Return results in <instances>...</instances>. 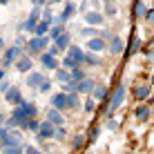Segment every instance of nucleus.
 <instances>
[{
    "label": "nucleus",
    "instance_id": "obj_23",
    "mask_svg": "<svg viewBox=\"0 0 154 154\" xmlns=\"http://www.w3.org/2000/svg\"><path fill=\"white\" fill-rule=\"evenodd\" d=\"M94 96H96L100 103H105V100H107V89H105V87H96V89H94Z\"/></svg>",
    "mask_w": 154,
    "mask_h": 154
},
{
    "label": "nucleus",
    "instance_id": "obj_29",
    "mask_svg": "<svg viewBox=\"0 0 154 154\" xmlns=\"http://www.w3.org/2000/svg\"><path fill=\"white\" fill-rule=\"evenodd\" d=\"M63 65H65V69H74V67H78V63L74 60V58H69V56H67V58H65V63H63Z\"/></svg>",
    "mask_w": 154,
    "mask_h": 154
},
{
    "label": "nucleus",
    "instance_id": "obj_8",
    "mask_svg": "<svg viewBox=\"0 0 154 154\" xmlns=\"http://www.w3.org/2000/svg\"><path fill=\"white\" fill-rule=\"evenodd\" d=\"M87 47H89L92 51H103L107 45H105L103 38H89V40H87Z\"/></svg>",
    "mask_w": 154,
    "mask_h": 154
},
{
    "label": "nucleus",
    "instance_id": "obj_18",
    "mask_svg": "<svg viewBox=\"0 0 154 154\" xmlns=\"http://www.w3.org/2000/svg\"><path fill=\"white\" fill-rule=\"evenodd\" d=\"M134 96L139 100H145L147 96H150V87H145V85H143V87H136L134 89Z\"/></svg>",
    "mask_w": 154,
    "mask_h": 154
},
{
    "label": "nucleus",
    "instance_id": "obj_42",
    "mask_svg": "<svg viewBox=\"0 0 154 154\" xmlns=\"http://www.w3.org/2000/svg\"><path fill=\"white\" fill-rule=\"evenodd\" d=\"M34 2H36V5H40V2H42V0H34Z\"/></svg>",
    "mask_w": 154,
    "mask_h": 154
},
{
    "label": "nucleus",
    "instance_id": "obj_24",
    "mask_svg": "<svg viewBox=\"0 0 154 154\" xmlns=\"http://www.w3.org/2000/svg\"><path fill=\"white\" fill-rule=\"evenodd\" d=\"M56 78H58V81H63V83H69L72 81V74L65 72V69H56Z\"/></svg>",
    "mask_w": 154,
    "mask_h": 154
},
{
    "label": "nucleus",
    "instance_id": "obj_20",
    "mask_svg": "<svg viewBox=\"0 0 154 154\" xmlns=\"http://www.w3.org/2000/svg\"><path fill=\"white\" fill-rule=\"evenodd\" d=\"M56 47H58V49H65V47H69V34H63L60 38H56Z\"/></svg>",
    "mask_w": 154,
    "mask_h": 154
},
{
    "label": "nucleus",
    "instance_id": "obj_2",
    "mask_svg": "<svg viewBox=\"0 0 154 154\" xmlns=\"http://www.w3.org/2000/svg\"><path fill=\"white\" fill-rule=\"evenodd\" d=\"M54 123H51V121H42L40 123V127H38V139L40 141H45V139H51V136H54Z\"/></svg>",
    "mask_w": 154,
    "mask_h": 154
},
{
    "label": "nucleus",
    "instance_id": "obj_45",
    "mask_svg": "<svg viewBox=\"0 0 154 154\" xmlns=\"http://www.w3.org/2000/svg\"><path fill=\"white\" fill-rule=\"evenodd\" d=\"M152 83H154V76H152Z\"/></svg>",
    "mask_w": 154,
    "mask_h": 154
},
{
    "label": "nucleus",
    "instance_id": "obj_32",
    "mask_svg": "<svg viewBox=\"0 0 154 154\" xmlns=\"http://www.w3.org/2000/svg\"><path fill=\"white\" fill-rule=\"evenodd\" d=\"M85 60H89L92 65H98V63H100V58H98V56H92V54H85Z\"/></svg>",
    "mask_w": 154,
    "mask_h": 154
},
{
    "label": "nucleus",
    "instance_id": "obj_43",
    "mask_svg": "<svg viewBox=\"0 0 154 154\" xmlns=\"http://www.w3.org/2000/svg\"><path fill=\"white\" fill-rule=\"evenodd\" d=\"M0 2H9V0H0Z\"/></svg>",
    "mask_w": 154,
    "mask_h": 154
},
{
    "label": "nucleus",
    "instance_id": "obj_26",
    "mask_svg": "<svg viewBox=\"0 0 154 154\" xmlns=\"http://www.w3.org/2000/svg\"><path fill=\"white\" fill-rule=\"evenodd\" d=\"M72 81H83V69L81 67H74L72 69Z\"/></svg>",
    "mask_w": 154,
    "mask_h": 154
},
{
    "label": "nucleus",
    "instance_id": "obj_1",
    "mask_svg": "<svg viewBox=\"0 0 154 154\" xmlns=\"http://www.w3.org/2000/svg\"><path fill=\"white\" fill-rule=\"evenodd\" d=\"M123 98H125V85H119V87H116V92L112 94V100H109V112L119 109V105L123 103Z\"/></svg>",
    "mask_w": 154,
    "mask_h": 154
},
{
    "label": "nucleus",
    "instance_id": "obj_7",
    "mask_svg": "<svg viewBox=\"0 0 154 154\" xmlns=\"http://www.w3.org/2000/svg\"><path fill=\"white\" fill-rule=\"evenodd\" d=\"M85 20H87L89 27H94V25H100V23H103V16H100L98 11H87V14H85Z\"/></svg>",
    "mask_w": 154,
    "mask_h": 154
},
{
    "label": "nucleus",
    "instance_id": "obj_44",
    "mask_svg": "<svg viewBox=\"0 0 154 154\" xmlns=\"http://www.w3.org/2000/svg\"><path fill=\"white\" fill-rule=\"evenodd\" d=\"M54 2H60V0H54Z\"/></svg>",
    "mask_w": 154,
    "mask_h": 154
},
{
    "label": "nucleus",
    "instance_id": "obj_36",
    "mask_svg": "<svg viewBox=\"0 0 154 154\" xmlns=\"http://www.w3.org/2000/svg\"><path fill=\"white\" fill-rule=\"evenodd\" d=\"M94 107H96L94 100H87V103H85V109H87V112H94Z\"/></svg>",
    "mask_w": 154,
    "mask_h": 154
},
{
    "label": "nucleus",
    "instance_id": "obj_10",
    "mask_svg": "<svg viewBox=\"0 0 154 154\" xmlns=\"http://www.w3.org/2000/svg\"><path fill=\"white\" fill-rule=\"evenodd\" d=\"M42 65L47 67V69H58V63H56V58L54 56H49V54H42Z\"/></svg>",
    "mask_w": 154,
    "mask_h": 154
},
{
    "label": "nucleus",
    "instance_id": "obj_33",
    "mask_svg": "<svg viewBox=\"0 0 154 154\" xmlns=\"http://www.w3.org/2000/svg\"><path fill=\"white\" fill-rule=\"evenodd\" d=\"M98 139V127H92L89 130V141H96Z\"/></svg>",
    "mask_w": 154,
    "mask_h": 154
},
{
    "label": "nucleus",
    "instance_id": "obj_12",
    "mask_svg": "<svg viewBox=\"0 0 154 154\" xmlns=\"http://www.w3.org/2000/svg\"><path fill=\"white\" fill-rule=\"evenodd\" d=\"M96 89V85H94V81H89V78H85V81H81L78 83V92H94Z\"/></svg>",
    "mask_w": 154,
    "mask_h": 154
},
{
    "label": "nucleus",
    "instance_id": "obj_40",
    "mask_svg": "<svg viewBox=\"0 0 154 154\" xmlns=\"http://www.w3.org/2000/svg\"><path fill=\"white\" fill-rule=\"evenodd\" d=\"M56 54H58V47L54 45V47H51V49H49V56H56Z\"/></svg>",
    "mask_w": 154,
    "mask_h": 154
},
{
    "label": "nucleus",
    "instance_id": "obj_3",
    "mask_svg": "<svg viewBox=\"0 0 154 154\" xmlns=\"http://www.w3.org/2000/svg\"><path fill=\"white\" fill-rule=\"evenodd\" d=\"M51 107H54V109H63V107H69V94H65V92L56 94V96L51 98Z\"/></svg>",
    "mask_w": 154,
    "mask_h": 154
},
{
    "label": "nucleus",
    "instance_id": "obj_19",
    "mask_svg": "<svg viewBox=\"0 0 154 154\" xmlns=\"http://www.w3.org/2000/svg\"><path fill=\"white\" fill-rule=\"evenodd\" d=\"M72 14H74V5H72V2H67L65 11L58 16V20H60V23H65V20H69V18H72Z\"/></svg>",
    "mask_w": 154,
    "mask_h": 154
},
{
    "label": "nucleus",
    "instance_id": "obj_28",
    "mask_svg": "<svg viewBox=\"0 0 154 154\" xmlns=\"http://www.w3.org/2000/svg\"><path fill=\"white\" fill-rule=\"evenodd\" d=\"M25 127H27V130H34V132H38L40 123H38V121H36V119H29V121H27V125H25Z\"/></svg>",
    "mask_w": 154,
    "mask_h": 154
},
{
    "label": "nucleus",
    "instance_id": "obj_6",
    "mask_svg": "<svg viewBox=\"0 0 154 154\" xmlns=\"http://www.w3.org/2000/svg\"><path fill=\"white\" fill-rule=\"evenodd\" d=\"M16 58H20V49H18V47H11V49H7V51H5L2 65H5V67H9V63H14Z\"/></svg>",
    "mask_w": 154,
    "mask_h": 154
},
{
    "label": "nucleus",
    "instance_id": "obj_17",
    "mask_svg": "<svg viewBox=\"0 0 154 154\" xmlns=\"http://www.w3.org/2000/svg\"><path fill=\"white\" fill-rule=\"evenodd\" d=\"M141 49V40L136 38V36H132V40H130V49H127V56H132V54H136V51Z\"/></svg>",
    "mask_w": 154,
    "mask_h": 154
},
{
    "label": "nucleus",
    "instance_id": "obj_15",
    "mask_svg": "<svg viewBox=\"0 0 154 154\" xmlns=\"http://www.w3.org/2000/svg\"><path fill=\"white\" fill-rule=\"evenodd\" d=\"M40 83H45L42 74H29V81H27V85H31V87H40Z\"/></svg>",
    "mask_w": 154,
    "mask_h": 154
},
{
    "label": "nucleus",
    "instance_id": "obj_16",
    "mask_svg": "<svg viewBox=\"0 0 154 154\" xmlns=\"http://www.w3.org/2000/svg\"><path fill=\"white\" fill-rule=\"evenodd\" d=\"M47 116H49V121H51L54 125H60V123H63V116H60V112H58V109H54V107H51L49 112H47Z\"/></svg>",
    "mask_w": 154,
    "mask_h": 154
},
{
    "label": "nucleus",
    "instance_id": "obj_39",
    "mask_svg": "<svg viewBox=\"0 0 154 154\" xmlns=\"http://www.w3.org/2000/svg\"><path fill=\"white\" fill-rule=\"evenodd\" d=\"M147 23L154 25V9H150V14H147Z\"/></svg>",
    "mask_w": 154,
    "mask_h": 154
},
{
    "label": "nucleus",
    "instance_id": "obj_13",
    "mask_svg": "<svg viewBox=\"0 0 154 154\" xmlns=\"http://www.w3.org/2000/svg\"><path fill=\"white\" fill-rule=\"evenodd\" d=\"M123 47H125V45H123V40L114 36L112 42H109V51H112V54H121V51H123Z\"/></svg>",
    "mask_w": 154,
    "mask_h": 154
},
{
    "label": "nucleus",
    "instance_id": "obj_27",
    "mask_svg": "<svg viewBox=\"0 0 154 154\" xmlns=\"http://www.w3.org/2000/svg\"><path fill=\"white\" fill-rule=\"evenodd\" d=\"M81 34H83V36H89V38H96V29L89 27V25H87L85 29H81Z\"/></svg>",
    "mask_w": 154,
    "mask_h": 154
},
{
    "label": "nucleus",
    "instance_id": "obj_11",
    "mask_svg": "<svg viewBox=\"0 0 154 154\" xmlns=\"http://www.w3.org/2000/svg\"><path fill=\"white\" fill-rule=\"evenodd\" d=\"M69 58H74L78 65H83V63H85V54L78 49V47H69Z\"/></svg>",
    "mask_w": 154,
    "mask_h": 154
},
{
    "label": "nucleus",
    "instance_id": "obj_31",
    "mask_svg": "<svg viewBox=\"0 0 154 154\" xmlns=\"http://www.w3.org/2000/svg\"><path fill=\"white\" fill-rule=\"evenodd\" d=\"M60 36H63V27H60V25L51 27V38H60Z\"/></svg>",
    "mask_w": 154,
    "mask_h": 154
},
{
    "label": "nucleus",
    "instance_id": "obj_47",
    "mask_svg": "<svg viewBox=\"0 0 154 154\" xmlns=\"http://www.w3.org/2000/svg\"><path fill=\"white\" fill-rule=\"evenodd\" d=\"M109 2H112V0H109Z\"/></svg>",
    "mask_w": 154,
    "mask_h": 154
},
{
    "label": "nucleus",
    "instance_id": "obj_34",
    "mask_svg": "<svg viewBox=\"0 0 154 154\" xmlns=\"http://www.w3.org/2000/svg\"><path fill=\"white\" fill-rule=\"evenodd\" d=\"M38 89H40V92H49V89H51V83H49V81L40 83V87H38Z\"/></svg>",
    "mask_w": 154,
    "mask_h": 154
},
{
    "label": "nucleus",
    "instance_id": "obj_22",
    "mask_svg": "<svg viewBox=\"0 0 154 154\" xmlns=\"http://www.w3.org/2000/svg\"><path fill=\"white\" fill-rule=\"evenodd\" d=\"M132 14H134V18H141V16H145V5H143L141 0H139V2H134V11H132Z\"/></svg>",
    "mask_w": 154,
    "mask_h": 154
},
{
    "label": "nucleus",
    "instance_id": "obj_14",
    "mask_svg": "<svg viewBox=\"0 0 154 154\" xmlns=\"http://www.w3.org/2000/svg\"><path fill=\"white\" fill-rule=\"evenodd\" d=\"M134 116H136L139 121H145L147 116H150V107H147V105H141V107H136V109H134Z\"/></svg>",
    "mask_w": 154,
    "mask_h": 154
},
{
    "label": "nucleus",
    "instance_id": "obj_46",
    "mask_svg": "<svg viewBox=\"0 0 154 154\" xmlns=\"http://www.w3.org/2000/svg\"><path fill=\"white\" fill-rule=\"evenodd\" d=\"M105 2H109V0H105Z\"/></svg>",
    "mask_w": 154,
    "mask_h": 154
},
{
    "label": "nucleus",
    "instance_id": "obj_25",
    "mask_svg": "<svg viewBox=\"0 0 154 154\" xmlns=\"http://www.w3.org/2000/svg\"><path fill=\"white\" fill-rule=\"evenodd\" d=\"M85 143V139H83V134H76L74 136V141H72V147L74 150H81V145Z\"/></svg>",
    "mask_w": 154,
    "mask_h": 154
},
{
    "label": "nucleus",
    "instance_id": "obj_4",
    "mask_svg": "<svg viewBox=\"0 0 154 154\" xmlns=\"http://www.w3.org/2000/svg\"><path fill=\"white\" fill-rule=\"evenodd\" d=\"M5 98H7L11 105H23V96H20V89L18 87H11L7 94H5Z\"/></svg>",
    "mask_w": 154,
    "mask_h": 154
},
{
    "label": "nucleus",
    "instance_id": "obj_9",
    "mask_svg": "<svg viewBox=\"0 0 154 154\" xmlns=\"http://www.w3.org/2000/svg\"><path fill=\"white\" fill-rule=\"evenodd\" d=\"M18 72H31V67H34V63H31V58H27V56H20L18 58Z\"/></svg>",
    "mask_w": 154,
    "mask_h": 154
},
{
    "label": "nucleus",
    "instance_id": "obj_38",
    "mask_svg": "<svg viewBox=\"0 0 154 154\" xmlns=\"http://www.w3.org/2000/svg\"><path fill=\"white\" fill-rule=\"evenodd\" d=\"M107 14H109V16H114V14H116V9H114V5H112V2H107Z\"/></svg>",
    "mask_w": 154,
    "mask_h": 154
},
{
    "label": "nucleus",
    "instance_id": "obj_41",
    "mask_svg": "<svg viewBox=\"0 0 154 154\" xmlns=\"http://www.w3.org/2000/svg\"><path fill=\"white\" fill-rule=\"evenodd\" d=\"M2 76H5V72H0V81H2Z\"/></svg>",
    "mask_w": 154,
    "mask_h": 154
},
{
    "label": "nucleus",
    "instance_id": "obj_30",
    "mask_svg": "<svg viewBox=\"0 0 154 154\" xmlns=\"http://www.w3.org/2000/svg\"><path fill=\"white\" fill-rule=\"evenodd\" d=\"M65 136H67V132L63 130V127H58V130L54 132V139H56V141H63V139H65Z\"/></svg>",
    "mask_w": 154,
    "mask_h": 154
},
{
    "label": "nucleus",
    "instance_id": "obj_37",
    "mask_svg": "<svg viewBox=\"0 0 154 154\" xmlns=\"http://www.w3.org/2000/svg\"><path fill=\"white\" fill-rule=\"evenodd\" d=\"M25 154H42V152H38V150H36V147H27V150H25Z\"/></svg>",
    "mask_w": 154,
    "mask_h": 154
},
{
    "label": "nucleus",
    "instance_id": "obj_5",
    "mask_svg": "<svg viewBox=\"0 0 154 154\" xmlns=\"http://www.w3.org/2000/svg\"><path fill=\"white\" fill-rule=\"evenodd\" d=\"M47 45V36H34L29 40V49L31 51H42V47Z\"/></svg>",
    "mask_w": 154,
    "mask_h": 154
},
{
    "label": "nucleus",
    "instance_id": "obj_21",
    "mask_svg": "<svg viewBox=\"0 0 154 154\" xmlns=\"http://www.w3.org/2000/svg\"><path fill=\"white\" fill-rule=\"evenodd\" d=\"M47 29H49V23L40 20V23L36 25V31H34V34H36V36H45V34H47Z\"/></svg>",
    "mask_w": 154,
    "mask_h": 154
},
{
    "label": "nucleus",
    "instance_id": "obj_35",
    "mask_svg": "<svg viewBox=\"0 0 154 154\" xmlns=\"http://www.w3.org/2000/svg\"><path fill=\"white\" fill-rule=\"evenodd\" d=\"M78 105V96L76 94H69V107H76Z\"/></svg>",
    "mask_w": 154,
    "mask_h": 154
}]
</instances>
